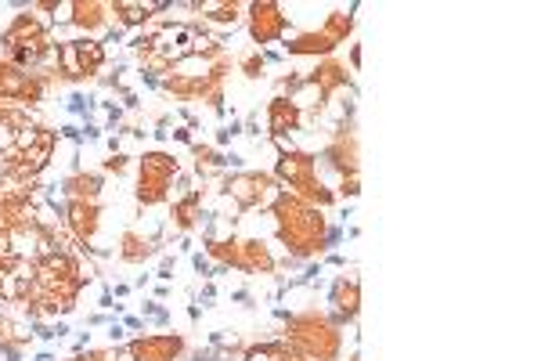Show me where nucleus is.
<instances>
[{
    "label": "nucleus",
    "instance_id": "18",
    "mask_svg": "<svg viewBox=\"0 0 541 361\" xmlns=\"http://www.w3.org/2000/svg\"><path fill=\"white\" fill-rule=\"evenodd\" d=\"M145 325V318H137V314H127L123 318V329H141Z\"/></svg>",
    "mask_w": 541,
    "mask_h": 361
},
{
    "label": "nucleus",
    "instance_id": "6",
    "mask_svg": "<svg viewBox=\"0 0 541 361\" xmlns=\"http://www.w3.org/2000/svg\"><path fill=\"white\" fill-rule=\"evenodd\" d=\"M328 303H332V311H339V314H347L350 322L357 318V307H361V286L354 282H347V278H336L332 282V293H328Z\"/></svg>",
    "mask_w": 541,
    "mask_h": 361
},
{
    "label": "nucleus",
    "instance_id": "22",
    "mask_svg": "<svg viewBox=\"0 0 541 361\" xmlns=\"http://www.w3.org/2000/svg\"><path fill=\"white\" fill-rule=\"evenodd\" d=\"M231 300H235V303H245V300H249V293H245V289H238V293H231Z\"/></svg>",
    "mask_w": 541,
    "mask_h": 361
},
{
    "label": "nucleus",
    "instance_id": "5",
    "mask_svg": "<svg viewBox=\"0 0 541 361\" xmlns=\"http://www.w3.org/2000/svg\"><path fill=\"white\" fill-rule=\"evenodd\" d=\"M300 123H303V116L289 105V98H274L267 105V127H271L274 137H285L289 130H300Z\"/></svg>",
    "mask_w": 541,
    "mask_h": 361
},
{
    "label": "nucleus",
    "instance_id": "3",
    "mask_svg": "<svg viewBox=\"0 0 541 361\" xmlns=\"http://www.w3.org/2000/svg\"><path fill=\"white\" fill-rule=\"evenodd\" d=\"M271 188V181L264 174H235L227 181V199L238 206V210H249V206H260L264 203V191Z\"/></svg>",
    "mask_w": 541,
    "mask_h": 361
},
{
    "label": "nucleus",
    "instance_id": "8",
    "mask_svg": "<svg viewBox=\"0 0 541 361\" xmlns=\"http://www.w3.org/2000/svg\"><path fill=\"white\" fill-rule=\"evenodd\" d=\"M51 152H54V130H40V141L33 145V148H25L22 152V174H40V170H44L47 166V159H51Z\"/></svg>",
    "mask_w": 541,
    "mask_h": 361
},
{
    "label": "nucleus",
    "instance_id": "19",
    "mask_svg": "<svg viewBox=\"0 0 541 361\" xmlns=\"http://www.w3.org/2000/svg\"><path fill=\"white\" fill-rule=\"evenodd\" d=\"M325 264H332V267H343V264H347V257H343V253H328V257H325Z\"/></svg>",
    "mask_w": 541,
    "mask_h": 361
},
{
    "label": "nucleus",
    "instance_id": "2",
    "mask_svg": "<svg viewBox=\"0 0 541 361\" xmlns=\"http://www.w3.org/2000/svg\"><path fill=\"white\" fill-rule=\"evenodd\" d=\"M249 15H253V22H249V33H253L257 44H271V40H278L289 25V18L281 15L278 4H271V0H260V4L249 8Z\"/></svg>",
    "mask_w": 541,
    "mask_h": 361
},
{
    "label": "nucleus",
    "instance_id": "20",
    "mask_svg": "<svg viewBox=\"0 0 541 361\" xmlns=\"http://www.w3.org/2000/svg\"><path fill=\"white\" fill-rule=\"evenodd\" d=\"M108 336H112V340H123V336H127V329H123L119 322H112V325H108Z\"/></svg>",
    "mask_w": 541,
    "mask_h": 361
},
{
    "label": "nucleus",
    "instance_id": "15",
    "mask_svg": "<svg viewBox=\"0 0 541 361\" xmlns=\"http://www.w3.org/2000/svg\"><path fill=\"white\" fill-rule=\"evenodd\" d=\"M235 134H242V123H231V127H224V130H217V145H227Z\"/></svg>",
    "mask_w": 541,
    "mask_h": 361
},
{
    "label": "nucleus",
    "instance_id": "9",
    "mask_svg": "<svg viewBox=\"0 0 541 361\" xmlns=\"http://www.w3.org/2000/svg\"><path fill=\"white\" fill-rule=\"evenodd\" d=\"M310 79L321 87V94L328 98V94H336L339 87H347V69L336 65V62H325V65H318V69L310 72Z\"/></svg>",
    "mask_w": 541,
    "mask_h": 361
},
{
    "label": "nucleus",
    "instance_id": "7",
    "mask_svg": "<svg viewBox=\"0 0 541 361\" xmlns=\"http://www.w3.org/2000/svg\"><path fill=\"white\" fill-rule=\"evenodd\" d=\"M72 44V54H76V65H79V76H91L105 65V47L91 36H79V40H69Z\"/></svg>",
    "mask_w": 541,
    "mask_h": 361
},
{
    "label": "nucleus",
    "instance_id": "14",
    "mask_svg": "<svg viewBox=\"0 0 541 361\" xmlns=\"http://www.w3.org/2000/svg\"><path fill=\"white\" fill-rule=\"evenodd\" d=\"M191 264H195V271H198L202 278H213V264H210V257L195 253V257H191Z\"/></svg>",
    "mask_w": 541,
    "mask_h": 361
},
{
    "label": "nucleus",
    "instance_id": "12",
    "mask_svg": "<svg viewBox=\"0 0 541 361\" xmlns=\"http://www.w3.org/2000/svg\"><path fill=\"white\" fill-rule=\"evenodd\" d=\"M72 11H76V15H72V22H76V25H83L87 33H91V29H98V25L105 22V15H101L105 8H101V4H72Z\"/></svg>",
    "mask_w": 541,
    "mask_h": 361
},
{
    "label": "nucleus",
    "instance_id": "1",
    "mask_svg": "<svg viewBox=\"0 0 541 361\" xmlns=\"http://www.w3.org/2000/svg\"><path fill=\"white\" fill-rule=\"evenodd\" d=\"M174 177H177V159H170L166 152H148L141 159V203H159Z\"/></svg>",
    "mask_w": 541,
    "mask_h": 361
},
{
    "label": "nucleus",
    "instance_id": "10",
    "mask_svg": "<svg viewBox=\"0 0 541 361\" xmlns=\"http://www.w3.org/2000/svg\"><path fill=\"white\" fill-rule=\"evenodd\" d=\"M289 105H293V108L303 116L307 108H321V105H325V94H321V87L314 84L310 76H303V84H300L293 94H289Z\"/></svg>",
    "mask_w": 541,
    "mask_h": 361
},
{
    "label": "nucleus",
    "instance_id": "4",
    "mask_svg": "<svg viewBox=\"0 0 541 361\" xmlns=\"http://www.w3.org/2000/svg\"><path fill=\"white\" fill-rule=\"evenodd\" d=\"M177 350H181L177 336H145V340L130 343V354L137 361H174Z\"/></svg>",
    "mask_w": 541,
    "mask_h": 361
},
{
    "label": "nucleus",
    "instance_id": "16",
    "mask_svg": "<svg viewBox=\"0 0 541 361\" xmlns=\"http://www.w3.org/2000/svg\"><path fill=\"white\" fill-rule=\"evenodd\" d=\"M339 191H343V195H350V199H354V195H357V191H361V181H357V174H350V177H343V188H339Z\"/></svg>",
    "mask_w": 541,
    "mask_h": 361
},
{
    "label": "nucleus",
    "instance_id": "11",
    "mask_svg": "<svg viewBox=\"0 0 541 361\" xmlns=\"http://www.w3.org/2000/svg\"><path fill=\"white\" fill-rule=\"evenodd\" d=\"M289 47V54H328L332 47H336V44H332V40L318 29V33H307V36H296L293 40V44H285Z\"/></svg>",
    "mask_w": 541,
    "mask_h": 361
},
{
    "label": "nucleus",
    "instance_id": "17",
    "mask_svg": "<svg viewBox=\"0 0 541 361\" xmlns=\"http://www.w3.org/2000/svg\"><path fill=\"white\" fill-rule=\"evenodd\" d=\"M159 278H162V282H170V278H174V260H170V257L159 264Z\"/></svg>",
    "mask_w": 541,
    "mask_h": 361
},
{
    "label": "nucleus",
    "instance_id": "23",
    "mask_svg": "<svg viewBox=\"0 0 541 361\" xmlns=\"http://www.w3.org/2000/svg\"><path fill=\"white\" fill-rule=\"evenodd\" d=\"M350 361H361V357H357V354H354V357H350Z\"/></svg>",
    "mask_w": 541,
    "mask_h": 361
},
{
    "label": "nucleus",
    "instance_id": "13",
    "mask_svg": "<svg viewBox=\"0 0 541 361\" xmlns=\"http://www.w3.org/2000/svg\"><path fill=\"white\" fill-rule=\"evenodd\" d=\"M242 361H274V343H267V347H253Z\"/></svg>",
    "mask_w": 541,
    "mask_h": 361
},
{
    "label": "nucleus",
    "instance_id": "21",
    "mask_svg": "<svg viewBox=\"0 0 541 361\" xmlns=\"http://www.w3.org/2000/svg\"><path fill=\"white\" fill-rule=\"evenodd\" d=\"M350 65H354V69H357V65H361V47H357V44H354V47H350Z\"/></svg>",
    "mask_w": 541,
    "mask_h": 361
}]
</instances>
